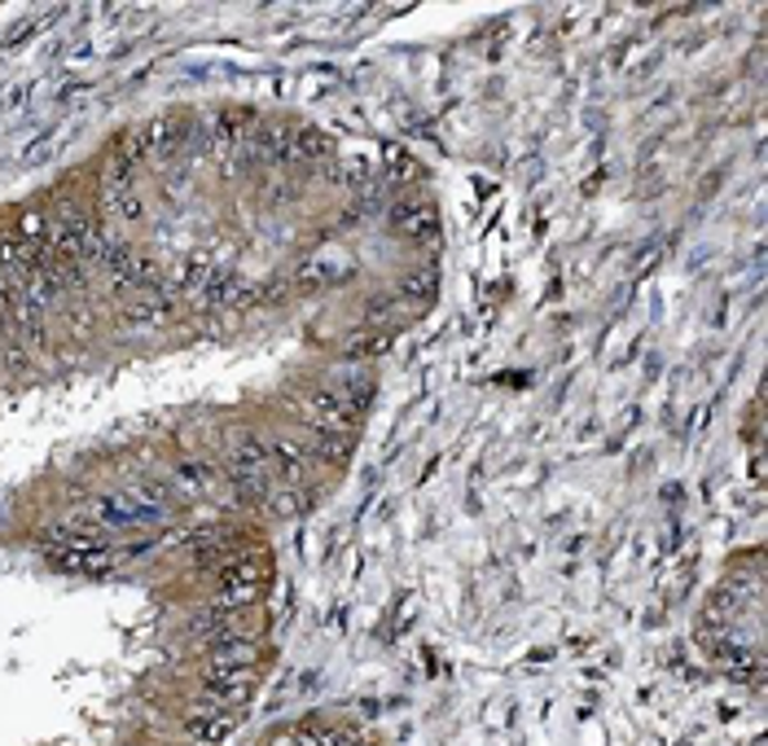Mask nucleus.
<instances>
[{
  "label": "nucleus",
  "mask_w": 768,
  "mask_h": 746,
  "mask_svg": "<svg viewBox=\"0 0 768 746\" xmlns=\"http://www.w3.org/2000/svg\"><path fill=\"white\" fill-rule=\"evenodd\" d=\"M268 584L264 558H233L220 567V606H251Z\"/></svg>",
  "instance_id": "1"
},
{
  "label": "nucleus",
  "mask_w": 768,
  "mask_h": 746,
  "mask_svg": "<svg viewBox=\"0 0 768 746\" xmlns=\"http://www.w3.org/2000/svg\"><path fill=\"white\" fill-rule=\"evenodd\" d=\"M255 694V663H238V668H211L202 699L216 707H242Z\"/></svg>",
  "instance_id": "2"
},
{
  "label": "nucleus",
  "mask_w": 768,
  "mask_h": 746,
  "mask_svg": "<svg viewBox=\"0 0 768 746\" xmlns=\"http://www.w3.org/2000/svg\"><path fill=\"white\" fill-rule=\"evenodd\" d=\"M233 729H238V707H216V703H202V707L189 712V721H185V734L194 738V746L224 743Z\"/></svg>",
  "instance_id": "3"
},
{
  "label": "nucleus",
  "mask_w": 768,
  "mask_h": 746,
  "mask_svg": "<svg viewBox=\"0 0 768 746\" xmlns=\"http://www.w3.org/2000/svg\"><path fill=\"white\" fill-rule=\"evenodd\" d=\"M352 448H356L352 430H321L317 435V461H326V465H343L352 457Z\"/></svg>",
  "instance_id": "4"
},
{
  "label": "nucleus",
  "mask_w": 768,
  "mask_h": 746,
  "mask_svg": "<svg viewBox=\"0 0 768 746\" xmlns=\"http://www.w3.org/2000/svg\"><path fill=\"white\" fill-rule=\"evenodd\" d=\"M395 224L404 229V233H413V238H421V233H430V211H421V207H399L395 211Z\"/></svg>",
  "instance_id": "5"
}]
</instances>
